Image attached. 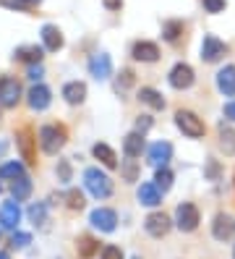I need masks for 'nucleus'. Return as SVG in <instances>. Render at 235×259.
<instances>
[{"label": "nucleus", "instance_id": "obj_1", "mask_svg": "<svg viewBox=\"0 0 235 259\" xmlns=\"http://www.w3.org/2000/svg\"><path fill=\"white\" fill-rule=\"evenodd\" d=\"M84 184H86L89 194L97 196V199H105V196L113 194V181H110L100 167H89V170L84 173Z\"/></svg>", "mask_w": 235, "mask_h": 259}, {"label": "nucleus", "instance_id": "obj_2", "mask_svg": "<svg viewBox=\"0 0 235 259\" xmlns=\"http://www.w3.org/2000/svg\"><path fill=\"white\" fill-rule=\"evenodd\" d=\"M39 144L47 155H55V152L66 144V131L60 126H42L39 128Z\"/></svg>", "mask_w": 235, "mask_h": 259}, {"label": "nucleus", "instance_id": "obj_3", "mask_svg": "<svg viewBox=\"0 0 235 259\" xmlns=\"http://www.w3.org/2000/svg\"><path fill=\"white\" fill-rule=\"evenodd\" d=\"M175 123H178V128L185 134V136H191V139H199V136H204V123H201V118L196 115V113H191V110H178L175 113Z\"/></svg>", "mask_w": 235, "mask_h": 259}, {"label": "nucleus", "instance_id": "obj_4", "mask_svg": "<svg viewBox=\"0 0 235 259\" xmlns=\"http://www.w3.org/2000/svg\"><path fill=\"white\" fill-rule=\"evenodd\" d=\"M175 225L180 228V231H185V233L196 231V228H199V209H196V204H191V202L178 204V209H175Z\"/></svg>", "mask_w": 235, "mask_h": 259}, {"label": "nucleus", "instance_id": "obj_5", "mask_svg": "<svg viewBox=\"0 0 235 259\" xmlns=\"http://www.w3.org/2000/svg\"><path fill=\"white\" fill-rule=\"evenodd\" d=\"M225 53H227L225 42H219L214 34H207V37H204V42H201V58L207 60V63H217V60L222 58Z\"/></svg>", "mask_w": 235, "mask_h": 259}, {"label": "nucleus", "instance_id": "obj_6", "mask_svg": "<svg viewBox=\"0 0 235 259\" xmlns=\"http://www.w3.org/2000/svg\"><path fill=\"white\" fill-rule=\"evenodd\" d=\"M19 97H21L19 81L3 76V79H0V105H3V108H13V105L19 102Z\"/></svg>", "mask_w": 235, "mask_h": 259}, {"label": "nucleus", "instance_id": "obj_7", "mask_svg": "<svg viewBox=\"0 0 235 259\" xmlns=\"http://www.w3.org/2000/svg\"><path fill=\"white\" fill-rule=\"evenodd\" d=\"M194 84V68L185 66V63H178L175 68L170 71V87L172 89H188Z\"/></svg>", "mask_w": 235, "mask_h": 259}, {"label": "nucleus", "instance_id": "obj_8", "mask_svg": "<svg viewBox=\"0 0 235 259\" xmlns=\"http://www.w3.org/2000/svg\"><path fill=\"white\" fill-rule=\"evenodd\" d=\"M144 225H147V233H149V236L162 238V236H167V231H170V218L165 215V212H152Z\"/></svg>", "mask_w": 235, "mask_h": 259}, {"label": "nucleus", "instance_id": "obj_9", "mask_svg": "<svg viewBox=\"0 0 235 259\" xmlns=\"http://www.w3.org/2000/svg\"><path fill=\"white\" fill-rule=\"evenodd\" d=\"M212 233L217 241H230L235 236V218L230 215H217L212 223Z\"/></svg>", "mask_w": 235, "mask_h": 259}, {"label": "nucleus", "instance_id": "obj_10", "mask_svg": "<svg viewBox=\"0 0 235 259\" xmlns=\"http://www.w3.org/2000/svg\"><path fill=\"white\" fill-rule=\"evenodd\" d=\"M89 73L94 76V79H107L110 73H113V63H110V55L105 53H97V55H91L89 60Z\"/></svg>", "mask_w": 235, "mask_h": 259}, {"label": "nucleus", "instance_id": "obj_11", "mask_svg": "<svg viewBox=\"0 0 235 259\" xmlns=\"http://www.w3.org/2000/svg\"><path fill=\"white\" fill-rule=\"evenodd\" d=\"M89 220H91V225H94V228H100L102 233H110V231H115L118 215H115L113 209H94Z\"/></svg>", "mask_w": 235, "mask_h": 259}, {"label": "nucleus", "instance_id": "obj_12", "mask_svg": "<svg viewBox=\"0 0 235 259\" xmlns=\"http://www.w3.org/2000/svg\"><path fill=\"white\" fill-rule=\"evenodd\" d=\"M21 220V209H19V202H6L0 207V225L8 228V231H16V225Z\"/></svg>", "mask_w": 235, "mask_h": 259}, {"label": "nucleus", "instance_id": "obj_13", "mask_svg": "<svg viewBox=\"0 0 235 259\" xmlns=\"http://www.w3.org/2000/svg\"><path fill=\"white\" fill-rule=\"evenodd\" d=\"M170 157H172V144H167V142H157V144L149 147V162H152V165L165 167Z\"/></svg>", "mask_w": 235, "mask_h": 259}, {"label": "nucleus", "instance_id": "obj_14", "mask_svg": "<svg viewBox=\"0 0 235 259\" xmlns=\"http://www.w3.org/2000/svg\"><path fill=\"white\" fill-rule=\"evenodd\" d=\"M26 97H29V108H31V110H44L47 105H50V89L42 87V84H37V87L29 89Z\"/></svg>", "mask_w": 235, "mask_h": 259}, {"label": "nucleus", "instance_id": "obj_15", "mask_svg": "<svg viewBox=\"0 0 235 259\" xmlns=\"http://www.w3.org/2000/svg\"><path fill=\"white\" fill-rule=\"evenodd\" d=\"M217 87H219L222 95L235 97V66H225L222 71L217 73Z\"/></svg>", "mask_w": 235, "mask_h": 259}, {"label": "nucleus", "instance_id": "obj_16", "mask_svg": "<svg viewBox=\"0 0 235 259\" xmlns=\"http://www.w3.org/2000/svg\"><path fill=\"white\" fill-rule=\"evenodd\" d=\"M42 42H44V48L50 50V53H58V50L63 48V34H60V29L53 26V24L42 26Z\"/></svg>", "mask_w": 235, "mask_h": 259}, {"label": "nucleus", "instance_id": "obj_17", "mask_svg": "<svg viewBox=\"0 0 235 259\" xmlns=\"http://www.w3.org/2000/svg\"><path fill=\"white\" fill-rule=\"evenodd\" d=\"M133 58L136 60H144V63H154L160 58V48L154 42H136L133 45Z\"/></svg>", "mask_w": 235, "mask_h": 259}, {"label": "nucleus", "instance_id": "obj_18", "mask_svg": "<svg viewBox=\"0 0 235 259\" xmlns=\"http://www.w3.org/2000/svg\"><path fill=\"white\" fill-rule=\"evenodd\" d=\"M123 149H125V155H128V157H138L141 152H144V136H141L138 131L128 134L123 139Z\"/></svg>", "mask_w": 235, "mask_h": 259}, {"label": "nucleus", "instance_id": "obj_19", "mask_svg": "<svg viewBox=\"0 0 235 259\" xmlns=\"http://www.w3.org/2000/svg\"><path fill=\"white\" fill-rule=\"evenodd\" d=\"M63 97H66L71 105L84 102V97H86V84H81V81H71V84H66V87H63Z\"/></svg>", "mask_w": 235, "mask_h": 259}, {"label": "nucleus", "instance_id": "obj_20", "mask_svg": "<svg viewBox=\"0 0 235 259\" xmlns=\"http://www.w3.org/2000/svg\"><path fill=\"white\" fill-rule=\"evenodd\" d=\"M217 136H219V147H222L225 155H235V131L225 123H219Z\"/></svg>", "mask_w": 235, "mask_h": 259}, {"label": "nucleus", "instance_id": "obj_21", "mask_svg": "<svg viewBox=\"0 0 235 259\" xmlns=\"http://www.w3.org/2000/svg\"><path fill=\"white\" fill-rule=\"evenodd\" d=\"M138 202L147 204V207H157L160 204V189L154 184H141L138 186Z\"/></svg>", "mask_w": 235, "mask_h": 259}, {"label": "nucleus", "instance_id": "obj_22", "mask_svg": "<svg viewBox=\"0 0 235 259\" xmlns=\"http://www.w3.org/2000/svg\"><path fill=\"white\" fill-rule=\"evenodd\" d=\"M11 194H13L16 202L29 199V194H31V181H29L26 176H19V178L13 181V186H11Z\"/></svg>", "mask_w": 235, "mask_h": 259}, {"label": "nucleus", "instance_id": "obj_23", "mask_svg": "<svg viewBox=\"0 0 235 259\" xmlns=\"http://www.w3.org/2000/svg\"><path fill=\"white\" fill-rule=\"evenodd\" d=\"M138 100L144 102V105H149V108H154V110H162V108H165L162 95L157 92V89H149V87H144V89L138 92Z\"/></svg>", "mask_w": 235, "mask_h": 259}, {"label": "nucleus", "instance_id": "obj_24", "mask_svg": "<svg viewBox=\"0 0 235 259\" xmlns=\"http://www.w3.org/2000/svg\"><path fill=\"white\" fill-rule=\"evenodd\" d=\"M94 157L97 160H102V165H107V167H118V157H115V152L110 149L107 144H94Z\"/></svg>", "mask_w": 235, "mask_h": 259}, {"label": "nucleus", "instance_id": "obj_25", "mask_svg": "<svg viewBox=\"0 0 235 259\" xmlns=\"http://www.w3.org/2000/svg\"><path fill=\"white\" fill-rule=\"evenodd\" d=\"M16 60H29V63H39L42 60V48H37V45H29V48H19L13 53Z\"/></svg>", "mask_w": 235, "mask_h": 259}, {"label": "nucleus", "instance_id": "obj_26", "mask_svg": "<svg viewBox=\"0 0 235 259\" xmlns=\"http://www.w3.org/2000/svg\"><path fill=\"white\" fill-rule=\"evenodd\" d=\"M162 34H165L167 42H178L180 34H183V24L180 21H165L162 24Z\"/></svg>", "mask_w": 235, "mask_h": 259}, {"label": "nucleus", "instance_id": "obj_27", "mask_svg": "<svg viewBox=\"0 0 235 259\" xmlns=\"http://www.w3.org/2000/svg\"><path fill=\"white\" fill-rule=\"evenodd\" d=\"M19 176H24V165L21 162H6V165H0V178H19Z\"/></svg>", "mask_w": 235, "mask_h": 259}, {"label": "nucleus", "instance_id": "obj_28", "mask_svg": "<svg viewBox=\"0 0 235 259\" xmlns=\"http://www.w3.org/2000/svg\"><path fill=\"white\" fill-rule=\"evenodd\" d=\"M19 147H21L24 160L34 162V149H31V134H29V131H21V134H19Z\"/></svg>", "mask_w": 235, "mask_h": 259}, {"label": "nucleus", "instance_id": "obj_29", "mask_svg": "<svg viewBox=\"0 0 235 259\" xmlns=\"http://www.w3.org/2000/svg\"><path fill=\"white\" fill-rule=\"evenodd\" d=\"M100 249V243L94 241V238H89V236H84L81 238V243H78V254H81L84 259H89V256H94V251Z\"/></svg>", "mask_w": 235, "mask_h": 259}, {"label": "nucleus", "instance_id": "obj_30", "mask_svg": "<svg viewBox=\"0 0 235 259\" xmlns=\"http://www.w3.org/2000/svg\"><path fill=\"white\" fill-rule=\"evenodd\" d=\"M29 220L34 223V225H42L47 220V207L44 204H31L29 207Z\"/></svg>", "mask_w": 235, "mask_h": 259}, {"label": "nucleus", "instance_id": "obj_31", "mask_svg": "<svg viewBox=\"0 0 235 259\" xmlns=\"http://www.w3.org/2000/svg\"><path fill=\"white\" fill-rule=\"evenodd\" d=\"M154 181H157V189L167 191V189L172 186V173L167 170V167H160V170H157V176H154Z\"/></svg>", "mask_w": 235, "mask_h": 259}, {"label": "nucleus", "instance_id": "obj_32", "mask_svg": "<svg viewBox=\"0 0 235 259\" xmlns=\"http://www.w3.org/2000/svg\"><path fill=\"white\" fill-rule=\"evenodd\" d=\"M66 199H68V207L71 209H81L86 202H84V194L81 191H76V189H71L68 194H66Z\"/></svg>", "mask_w": 235, "mask_h": 259}, {"label": "nucleus", "instance_id": "obj_33", "mask_svg": "<svg viewBox=\"0 0 235 259\" xmlns=\"http://www.w3.org/2000/svg\"><path fill=\"white\" fill-rule=\"evenodd\" d=\"M120 170H123V178H125V181H136V176H138V167H136L133 160H125Z\"/></svg>", "mask_w": 235, "mask_h": 259}, {"label": "nucleus", "instance_id": "obj_34", "mask_svg": "<svg viewBox=\"0 0 235 259\" xmlns=\"http://www.w3.org/2000/svg\"><path fill=\"white\" fill-rule=\"evenodd\" d=\"M131 84H133V71H123V73L118 76V84H115V87H118V92H125Z\"/></svg>", "mask_w": 235, "mask_h": 259}, {"label": "nucleus", "instance_id": "obj_35", "mask_svg": "<svg viewBox=\"0 0 235 259\" xmlns=\"http://www.w3.org/2000/svg\"><path fill=\"white\" fill-rule=\"evenodd\" d=\"M204 8L209 13H219V11H225V0H204Z\"/></svg>", "mask_w": 235, "mask_h": 259}, {"label": "nucleus", "instance_id": "obj_36", "mask_svg": "<svg viewBox=\"0 0 235 259\" xmlns=\"http://www.w3.org/2000/svg\"><path fill=\"white\" fill-rule=\"evenodd\" d=\"M11 243H13V246H26V243H31V236L29 233H13V238H11Z\"/></svg>", "mask_w": 235, "mask_h": 259}, {"label": "nucleus", "instance_id": "obj_37", "mask_svg": "<svg viewBox=\"0 0 235 259\" xmlns=\"http://www.w3.org/2000/svg\"><path fill=\"white\" fill-rule=\"evenodd\" d=\"M102 259H123V251L118 246H105L102 249Z\"/></svg>", "mask_w": 235, "mask_h": 259}, {"label": "nucleus", "instance_id": "obj_38", "mask_svg": "<svg viewBox=\"0 0 235 259\" xmlns=\"http://www.w3.org/2000/svg\"><path fill=\"white\" fill-rule=\"evenodd\" d=\"M149 128H152V118H149V115H141V118L136 120V131L144 134V131H149Z\"/></svg>", "mask_w": 235, "mask_h": 259}, {"label": "nucleus", "instance_id": "obj_39", "mask_svg": "<svg viewBox=\"0 0 235 259\" xmlns=\"http://www.w3.org/2000/svg\"><path fill=\"white\" fill-rule=\"evenodd\" d=\"M0 3L8 6V8H19V11H26V8H29L26 0H0Z\"/></svg>", "mask_w": 235, "mask_h": 259}, {"label": "nucleus", "instance_id": "obj_40", "mask_svg": "<svg viewBox=\"0 0 235 259\" xmlns=\"http://www.w3.org/2000/svg\"><path fill=\"white\" fill-rule=\"evenodd\" d=\"M42 73H44V68H42L39 63H31V68H29V79H39Z\"/></svg>", "mask_w": 235, "mask_h": 259}, {"label": "nucleus", "instance_id": "obj_41", "mask_svg": "<svg viewBox=\"0 0 235 259\" xmlns=\"http://www.w3.org/2000/svg\"><path fill=\"white\" fill-rule=\"evenodd\" d=\"M207 176H209L212 181H217V176H219V167H217L214 160H209V165H207Z\"/></svg>", "mask_w": 235, "mask_h": 259}, {"label": "nucleus", "instance_id": "obj_42", "mask_svg": "<svg viewBox=\"0 0 235 259\" xmlns=\"http://www.w3.org/2000/svg\"><path fill=\"white\" fill-rule=\"evenodd\" d=\"M102 3H105L107 11H118V8L123 6V0H102Z\"/></svg>", "mask_w": 235, "mask_h": 259}, {"label": "nucleus", "instance_id": "obj_43", "mask_svg": "<svg viewBox=\"0 0 235 259\" xmlns=\"http://www.w3.org/2000/svg\"><path fill=\"white\" fill-rule=\"evenodd\" d=\"M68 176H71V173H68V162H63V165H60V178L68 181Z\"/></svg>", "mask_w": 235, "mask_h": 259}, {"label": "nucleus", "instance_id": "obj_44", "mask_svg": "<svg viewBox=\"0 0 235 259\" xmlns=\"http://www.w3.org/2000/svg\"><path fill=\"white\" fill-rule=\"evenodd\" d=\"M225 115L235 120V102H230V105H227V108H225Z\"/></svg>", "mask_w": 235, "mask_h": 259}, {"label": "nucleus", "instance_id": "obj_45", "mask_svg": "<svg viewBox=\"0 0 235 259\" xmlns=\"http://www.w3.org/2000/svg\"><path fill=\"white\" fill-rule=\"evenodd\" d=\"M6 147H8L6 142H0V155H3V152H6Z\"/></svg>", "mask_w": 235, "mask_h": 259}, {"label": "nucleus", "instance_id": "obj_46", "mask_svg": "<svg viewBox=\"0 0 235 259\" xmlns=\"http://www.w3.org/2000/svg\"><path fill=\"white\" fill-rule=\"evenodd\" d=\"M26 3H29V6H37V3H42V0H26Z\"/></svg>", "mask_w": 235, "mask_h": 259}, {"label": "nucleus", "instance_id": "obj_47", "mask_svg": "<svg viewBox=\"0 0 235 259\" xmlns=\"http://www.w3.org/2000/svg\"><path fill=\"white\" fill-rule=\"evenodd\" d=\"M0 259H8V254H3V251H0Z\"/></svg>", "mask_w": 235, "mask_h": 259}, {"label": "nucleus", "instance_id": "obj_48", "mask_svg": "<svg viewBox=\"0 0 235 259\" xmlns=\"http://www.w3.org/2000/svg\"><path fill=\"white\" fill-rule=\"evenodd\" d=\"M232 259H235V251H232Z\"/></svg>", "mask_w": 235, "mask_h": 259}, {"label": "nucleus", "instance_id": "obj_49", "mask_svg": "<svg viewBox=\"0 0 235 259\" xmlns=\"http://www.w3.org/2000/svg\"><path fill=\"white\" fill-rule=\"evenodd\" d=\"M136 259H141V256H136Z\"/></svg>", "mask_w": 235, "mask_h": 259}]
</instances>
